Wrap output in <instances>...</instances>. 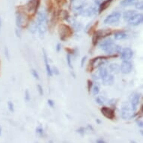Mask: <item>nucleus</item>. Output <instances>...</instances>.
<instances>
[{"instance_id": "1", "label": "nucleus", "mask_w": 143, "mask_h": 143, "mask_svg": "<svg viewBox=\"0 0 143 143\" xmlns=\"http://www.w3.org/2000/svg\"><path fill=\"white\" fill-rule=\"evenodd\" d=\"M100 48L109 55L115 54V53H120L122 50V47H120L119 45L113 43L111 39L105 40L103 42H101L100 44Z\"/></svg>"}, {"instance_id": "2", "label": "nucleus", "mask_w": 143, "mask_h": 143, "mask_svg": "<svg viewBox=\"0 0 143 143\" xmlns=\"http://www.w3.org/2000/svg\"><path fill=\"white\" fill-rule=\"evenodd\" d=\"M58 34L60 35V39L65 41L73 35V29L68 25L60 24L58 26Z\"/></svg>"}, {"instance_id": "3", "label": "nucleus", "mask_w": 143, "mask_h": 143, "mask_svg": "<svg viewBox=\"0 0 143 143\" xmlns=\"http://www.w3.org/2000/svg\"><path fill=\"white\" fill-rule=\"evenodd\" d=\"M112 34V30L111 29H100L97 30V31L94 32L93 36H92V44L93 46H96L97 43H98V41L104 38L105 37H107L109 35Z\"/></svg>"}, {"instance_id": "4", "label": "nucleus", "mask_w": 143, "mask_h": 143, "mask_svg": "<svg viewBox=\"0 0 143 143\" xmlns=\"http://www.w3.org/2000/svg\"><path fill=\"white\" fill-rule=\"evenodd\" d=\"M41 5V0H29L26 4V9L29 14H36Z\"/></svg>"}, {"instance_id": "5", "label": "nucleus", "mask_w": 143, "mask_h": 143, "mask_svg": "<svg viewBox=\"0 0 143 143\" xmlns=\"http://www.w3.org/2000/svg\"><path fill=\"white\" fill-rule=\"evenodd\" d=\"M133 112L134 111L132 109L129 103H125L121 110L122 118L124 120H129L133 117Z\"/></svg>"}, {"instance_id": "6", "label": "nucleus", "mask_w": 143, "mask_h": 143, "mask_svg": "<svg viewBox=\"0 0 143 143\" xmlns=\"http://www.w3.org/2000/svg\"><path fill=\"white\" fill-rule=\"evenodd\" d=\"M122 17V14L119 13L118 11L113 12L110 14L109 15L106 17V19L104 20V23L105 24H114L117 23V22L120 20Z\"/></svg>"}, {"instance_id": "7", "label": "nucleus", "mask_w": 143, "mask_h": 143, "mask_svg": "<svg viewBox=\"0 0 143 143\" xmlns=\"http://www.w3.org/2000/svg\"><path fill=\"white\" fill-rule=\"evenodd\" d=\"M140 98H141V94H139V93H134L130 97V105L132 109L134 112L136 110L138 105L139 104Z\"/></svg>"}, {"instance_id": "8", "label": "nucleus", "mask_w": 143, "mask_h": 143, "mask_svg": "<svg viewBox=\"0 0 143 143\" xmlns=\"http://www.w3.org/2000/svg\"><path fill=\"white\" fill-rule=\"evenodd\" d=\"M97 13V9L94 6H90L88 7H84L83 9L81 10L79 12V14L81 15L82 17H92Z\"/></svg>"}, {"instance_id": "9", "label": "nucleus", "mask_w": 143, "mask_h": 143, "mask_svg": "<svg viewBox=\"0 0 143 143\" xmlns=\"http://www.w3.org/2000/svg\"><path fill=\"white\" fill-rule=\"evenodd\" d=\"M142 20H143V15H142V14L139 13V14H134L133 16L127 22H128V23L130 26H139L142 23Z\"/></svg>"}, {"instance_id": "10", "label": "nucleus", "mask_w": 143, "mask_h": 143, "mask_svg": "<svg viewBox=\"0 0 143 143\" xmlns=\"http://www.w3.org/2000/svg\"><path fill=\"white\" fill-rule=\"evenodd\" d=\"M36 23L48 26V18H47V14L46 12L43 11H37Z\"/></svg>"}, {"instance_id": "11", "label": "nucleus", "mask_w": 143, "mask_h": 143, "mask_svg": "<svg viewBox=\"0 0 143 143\" xmlns=\"http://www.w3.org/2000/svg\"><path fill=\"white\" fill-rule=\"evenodd\" d=\"M133 70V64L130 61H123L120 66V71L124 74H129Z\"/></svg>"}, {"instance_id": "12", "label": "nucleus", "mask_w": 143, "mask_h": 143, "mask_svg": "<svg viewBox=\"0 0 143 143\" xmlns=\"http://www.w3.org/2000/svg\"><path fill=\"white\" fill-rule=\"evenodd\" d=\"M72 8L78 13L82 10L86 6V0H71Z\"/></svg>"}, {"instance_id": "13", "label": "nucleus", "mask_w": 143, "mask_h": 143, "mask_svg": "<svg viewBox=\"0 0 143 143\" xmlns=\"http://www.w3.org/2000/svg\"><path fill=\"white\" fill-rule=\"evenodd\" d=\"M100 112L102 115L106 117L108 119H110V120H112L115 118V111L109 108V107H103L101 109H100Z\"/></svg>"}, {"instance_id": "14", "label": "nucleus", "mask_w": 143, "mask_h": 143, "mask_svg": "<svg viewBox=\"0 0 143 143\" xmlns=\"http://www.w3.org/2000/svg\"><path fill=\"white\" fill-rule=\"evenodd\" d=\"M133 56V51L128 47H126L123 49L121 52V58L123 61H129L130 59L132 58Z\"/></svg>"}, {"instance_id": "15", "label": "nucleus", "mask_w": 143, "mask_h": 143, "mask_svg": "<svg viewBox=\"0 0 143 143\" xmlns=\"http://www.w3.org/2000/svg\"><path fill=\"white\" fill-rule=\"evenodd\" d=\"M43 58L44 60V62H45V67H46V71H47V76L51 77L52 76V70H51V67L49 64L48 62V56L47 54V52L44 49L43 50Z\"/></svg>"}, {"instance_id": "16", "label": "nucleus", "mask_w": 143, "mask_h": 143, "mask_svg": "<svg viewBox=\"0 0 143 143\" xmlns=\"http://www.w3.org/2000/svg\"><path fill=\"white\" fill-rule=\"evenodd\" d=\"M24 16L22 15L20 12H17L16 14V25L17 26L18 29H21L23 27V24H24Z\"/></svg>"}, {"instance_id": "17", "label": "nucleus", "mask_w": 143, "mask_h": 143, "mask_svg": "<svg viewBox=\"0 0 143 143\" xmlns=\"http://www.w3.org/2000/svg\"><path fill=\"white\" fill-rule=\"evenodd\" d=\"M112 1H113V0H103V2H101L100 4L99 5V9H98L99 14H101L103 11L107 9Z\"/></svg>"}, {"instance_id": "18", "label": "nucleus", "mask_w": 143, "mask_h": 143, "mask_svg": "<svg viewBox=\"0 0 143 143\" xmlns=\"http://www.w3.org/2000/svg\"><path fill=\"white\" fill-rule=\"evenodd\" d=\"M114 81H115V77L112 74H108L106 77L102 79L103 84L105 86H111L113 84Z\"/></svg>"}, {"instance_id": "19", "label": "nucleus", "mask_w": 143, "mask_h": 143, "mask_svg": "<svg viewBox=\"0 0 143 143\" xmlns=\"http://www.w3.org/2000/svg\"><path fill=\"white\" fill-rule=\"evenodd\" d=\"M108 70L107 67H105L103 66H100L99 67V71H98V75H99V77L103 79L106 77L107 75H108Z\"/></svg>"}, {"instance_id": "20", "label": "nucleus", "mask_w": 143, "mask_h": 143, "mask_svg": "<svg viewBox=\"0 0 143 143\" xmlns=\"http://www.w3.org/2000/svg\"><path fill=\"white\" fill-rule=\"evenodd\" d=\"M127 37V34L125 33L124 32L120 31V32H116L114 34V38L117 41H120V40H123L125 39Z\"/></svg>"}, {"instance_id": "21", "label": "nucleus", "mask_w": 143, "mask_h": 143, "mask_svg": "<svg viewBox=\"0 0 143 143\" xmlns=\"http://www.w3.org/2000/svg\"><path fill=\"white\" fill-rule=\"evenodd\" d=\"M136 11L134 10H128V11H126L124 14H123V18L124 20L128 21L134 14H136Z\"/></svg>"}, {"instance_id": "22", "label": "nucleus", "mask_w": 143, "mask_h": 143, "mask_svg": "<svg viewBox=\"0 0 143 143\" xmlns=\"http://www.w3.org/2000/svg\"><path fill=\"white\" fill-rule=\"evenodd\" d=\"M109 70L112 73H118L120 71V65L117 63H112L109 64Z\"/></svg>"}, {"instance_id": "23", "label": "nucleus", "mask_w": 143, "mask_h": 143, "mask_svg": "<svg viewBox=\"0 0 143 143\" xmlns=\"http://www.w3.org/2000/svg\"><path fill=\"white\" fill-rule=\"evenodd\" d=\"M137 0H123V1L121 2V5L123 7H127V6H130V5H133L136 2H137Z\"/></svg>"}, {"instance_id": "24", "label": "nucleus", "mask_w": 143, "mask_h": 143, "mask_svg": "<svg viewBox=\"0 0 143 143\" xmlns=\"http://www.w3.org/2000/svg\"><path fill=\"white\" fill-rule=\"evenodd\" d=\"M36 133L37 135H39L40 136H44V130H43V127L41 125H39V126L37 127Z\"/></svg>"}, {"instance_id": "25", "label": "nucleus", "mask_w": 143, "mask_h": 143, "mask_svg": "<svg viewBox=\"0 0 143 143\" xmlns=\"http://www.w3.org/2000/svg\"><path fill=\"white\" fill-rule=\"evenodd\" d=\"M95 100L99 105H103L105 103V101H106V99H105V97H103V96H97L96 97Z\"/></svg>"}, {"instance_id": "26", "label": "nucleus", "mask_w": 143, "mask_h": 143, "mask_svg": "<svg viewBox=\"0 0 143 143\" xmlns=\"http://www.w3.org/2000/svg\"><path fill=\"white\" fill-rule=\"evenodd\" d=\"M66 61H67V65H68V67H70V68L73 69L72 61H71V56L69 53H67V56H66Z\"/></svg>"}, {"instance_id": "27", "label": "nucleus", "mask_w": 143, "mask_h": 143, "mask_svg": "<svg viewBox=\"0 0 143 143\" xmlns=\"http://www.w3.org/2000/svg\"><path fill=\"white\" fill-rule=\"evenodd\" d=\"M24 99L26 102H29L31 100V95H30V92L28 89H26L25 91V96H24Z\"/></svg>"}, {"instance_id": "28", "label": "nucleus", "mask_w": 143, "mask_h": 143, "mask_svg": "<svg viewBox=\"0 0 143 143\" xmlns=\"http://www.w3.org/2000/svg\"><path fill=\"white\" fill-rule=\"evenodd\" d=\"M29 32L32 33V34H35L36 32H37V27H36V23H32L31 25H30V27H29Z\"/></svg>"}, {"instance_id": "29", "label": "nucleus", "mask_w": 143, "mask_h": 143, "mask_svg": "<svg viewBox=\"0 0 143 143\" xmlns=\"http://www.w3.org/2000/svg\"><path fill=\"white\" fill-rule=\"evenodd\" d=\"M31 73H32V75L33 76V77H34L35 79H37V80H39V79H40V76H39L38 73L37 72V71H36V70H35V69H32V70H31Z\"/></svg>"}, {"instance_id": "30", "label": "nucleus", "mask_w": 143, "mask_h": 143, "mask_svg": "<svg viewBox=\"0 0 143 143\" xmlns=\"http://www.w3.org/2000/svg\"><path fill=\"white\" fill-rule=\"evenodd\" d=\"M134 5H135V7L137 9V10H139V11H142V8H143V2L141 1V2H136L134 4Z\"/></svg>"}, {"instance_id": "31", "label": "nucleus", "mask_w": 143, "mask_h": 143, "mask_svg": "<svg viewBox=\"0 0 143 143\" xmlns=\"http://www.w3.org/2000/svg\"><path fill=\"white\" fill-rule=\"evenodd\" d=\"M99 92H100V87H99L98 86H97V85L94 86L93 89H92L93 94H94V95H97V94H99Z\"/></svg>"}, {"instance_id": "32", "label": "nucleus", "mask_w": 143, "mask_h": 143, "mask_svg": "<svg viewBox=\"0 0 143 143\" xmlns=\"http://www.w3.org/2000/svg\"><path fill=\"white\" fill-rule=\"evenodd\" d=\"M7 107H8V109L11 112H14V106L11 101H8V103H7Z\"/></svg>"}, {"instance_id": "33", "label": "nucleus", "mask_w": 143, "mask_h": 143, "mask_svg": "<svg viewBox=\"0 0 143 143\" xmlns=\"http://www.w3.org/2000/svg\"><path fill=\"white\" fill-rule=\"evenodd\" d=\"M37 92H38L39 94L41 96H43V87L40 84L37 85Z\"/></svg>"}, {"instance_id": "34", "label": "nucleus", "mask_w": 143, "mask_h": 143, "mask_svg": "<svg viewBox=\"0 0 143 143\" xmlns=\"http://www.w3.org/2000/svg\"><path fill=\"white\" fill-rule=\"evenodd\" d=\"M62 17H63L64 20H68V18H69V14H68V12H67V11H62Z\"/></svg>"}, {"instance_id": "35", "label": "nucleus", "mask_w": 143, "mask_h": 143, "mask_svg": "<svg viewBox=\"0 0 143 143\" xmlns=\"http://www.w3.org/2000/svg\"><path fill=\"white\" fill-rule=\"evenodd\" d=\"M86 129H85V127H80L79 129H77V133H79L80 135H82V136H83V135L85 134V133H86Z\"/></svg>"}, {"instance_id": "36", "label": "nucleus", "mask_w": 143, "mask_h": 143, "mask_svg": "<svg viewBox=\"0 0 143 143\" xmlns=\"http://www.w3.org/2000/svg\"><path fill=\"white\" fill-rule=\"evenodd\" d=\"M47 103H48V105L49 106L51 107V108H54V107H55V102L52 100H51V99H49L48 100H47Z\"/></svg>"}, {"instance_id": "37", "label": "nucleus", "mask_w": 143, "mask_h": 143, "mask_svg": "<svg viewBox=\"0 0 143 143\" xmlns=\"http://www.w3.org/2000/svg\"><path fill=\"white\" fill-rule=\"evenodd\" d=\"M51 70H52V74H53V73H55V75H58L59 74V71H58V69L56 67H53L52 68H51Z\"/></svg>"}, {"instance_id": "38", "label": "nucleus", "mask_w": 143, "mask_h": 143, "mask_svg": "<svg viewBox=\"0 0 143 143\" xmlns=\"http://www.w3.org/2000/svg\"><path fill=\"white\" fill-rule=\"evenodd\" d=\"M5 57L7 58V60L10 59V55H9V52H8V49H7V47H6L5 48Z\"/></svg>"}, {"instance_id": "39", "label": "nucleus", "mask_w": 143, "mask_h": 143, "mask_svg": "<svg viewBox=\"0 0 143 143\" xmlns=\"http://www.w3.org/2000/svg\"><path fill=\"white\" fill-rule=\"evenodd\" d=\"M87 82H88V91L90 92V90H91V88H92V87L93 86V83H92V82L90 79H88L87 81Z\"/></svg>"}, {"instance_id": "40", "label": "nucleus", "mask_w": 143, "mask_h": 143, "mask_svg": "<svg viewBox=\"0 0 143 143\" xmlns=\"http://www.w3.org/2000/svg\"><path fill=\"white\" fill-rule=\"evenodd\" d=\"M86 58H87V56H83V57L82 58V60H81V66L82 67L84 66V64H85V62H86Z\"/></svg>"}, {"instance_id": "41", "label": "nucleus", "mask_w": 143, "mask_h": 143, "mask_svg": "<svg viewBox=\"0 0 143 143\" xmlns=\"http://www.w3.org/2000/svg\"><path fill=\"white\" fill-rule=\"evenodd\" d=\"M61 49H62V44L60 43H57V45H56V52H60V50H61Z\"/></svg>"}, {"instance_id": "42", "label": "nucleus", "mask_w": 143, "mask_h": 143, "mask_svg": "<svg viewBox=\"0 0 143 143\" xmlns=\"http://www.w3.org/2000/svg\"><path fill=\"white\" fill-rule=\"evenodd\" d=\"M15 32H16V35L17 37H20V35H21V32H20V29H16V30H15Z\"/></svg>"}, {"instance_id": "43", "label": "nucleus", "mask_w": 143, "mask_h": 143, "mask_svg": "<svg viewBox=\"0 0 143 143\" xmlns=\"http://www.w3.org/2000/svg\"><path fill=\"white\" fill-rule=\"evenodd\" d=\"M93 1L95 3V5H100V2H102V0H93Z\"/></svg>"}, {"instance_id": "44", "label": "nucleus", "mask_w": 143, "mask_h": 143, "mask_svg": "<svg viewBox=\"0 0 143 143\" xmlns=\"http://www.w3.org/2000/svg\"><path fill=\"white\" fill-rule=\"evenodd\" d=\"M96 142L97 143H107L106 142H105L104 140H103V139H97Z\"/></svg>"}, {"instance_id": "45", "label": "nucleus", "mask_w": 143, "mask_h": 143, "mask_svg": "<svg viewBox=\"0 0 143 143\" xmlns=\"http://www.w3.org/2000/svg\"><path fill=\"white\" fill-rule=\"evenodd\" d=\"M137 124H138V126H139L140 127H142L143 123H142V121H138V122H137Z\"/></svg>"}, {"instance_id": "46", "label": "nucleus", "mask_w": 143, "mask_h": 143, "mask_svg": "<svg viewBox=\"0 0 143 143\" xmlns=\"http://www.w3.org/2000/svg\"><path fill=\"white\" fill-rule=\"evenodd\" d=\"M2 28V20H1V17H0V30H1Z\"/></svg>"}, {"instance_id": "47", "label": "nucleus", "mask_w": 143, "mask_h": 143, "mask_svg": "<svg viewBox=\"0 0 143 143\" xmlns=\"http://www.w3.org/2000/svg\"><path fill=\"white\" fill-rule=\"evenodd\" d=\"M2 136V127L0 126V136Z\"/></svg>"}]
</instances>
